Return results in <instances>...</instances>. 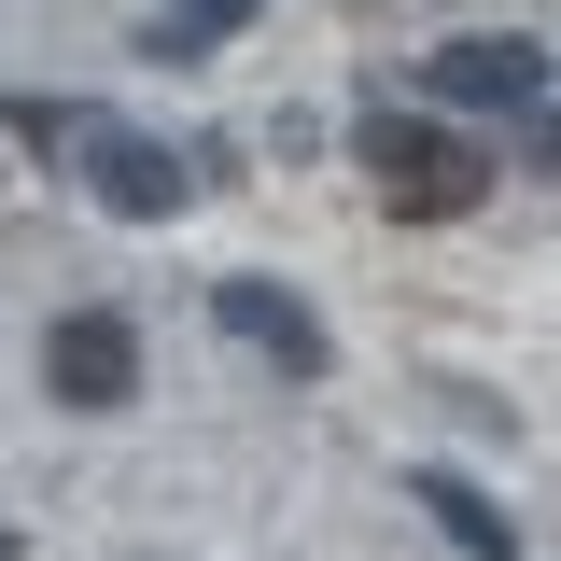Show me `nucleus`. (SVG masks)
<instances>
[{
    "instance_id": "obj_1",
    "label": "nucleus",
    "mask_w": 561,
    "mask_h": 561,
    "mask_svg": "<svg viewBox=\"0 0 561 561\" xmlns=\"http://www.w3.org/2000/svg\"><path fill=\"white\" fill-rule=\"evenodd\" d=\"M351 154H365V183H379V210H408V225H449V210H478L491 197V154L463 127H435V113H365L351 127Z\"/></svg>"
},
{
    "instance_id": "obj_2",
    "label": "nucleus",
    "mask_w": 561,
    "mask_h": 561,
    "mask_svg": "<svg viewBox=\"0 0 561 561\" xmlns=\"http://www.w3.org/2000/svg\"><path fill=\"white\" fill-rule=\"evenodd\" d=\"M421 99H435V113H505V127H519V113H548V43H534V28H463V43L421 57Z\"/></svg>"
},
{
    "instance_id": "obj_3",
    "label": "nucleus",
    "mask_w": 561,
    "mask_h": 561,
    "mask_svg": "<svg viewBox=\"0 0 561 561\" xmlns=\"http://www.w3.org/2000/svg\"><path fill=\"white\" fill-rule=\"evenodd\" d=\"M70 154H84V197L113 210V225H169V210L197 197V154H169L154 127H113V113L70 140Z\"/></svg>"
},
{
    "instance_id": "obj_4",
    "label": "nucleus",
    "mask_w": 561,
    "mask_h": 561,
    "mask_svg": "<svg viewBox=\"0 0 561 561\" xmlns=\"http://www.w3.org/2000/svg\"><path fill=\"white\" fill-rule=\"evenodd\" d=\"M43 393L84 408V421H113L140 393V323L127 309H57V323H43Z\"/></svg>"
},
{
    "instance_id": "obj_5",
    "label": "nucleus",
    "mask_w": 561,
    "mask_h": 561,
    "mask_svg": "<svg viewBox=\"0 0 561 561\" xmlns=\"http://www.w3.org/2000/svg\"><path fill=\"white\" fill-rule=\"evenodd\" d=\"M210 323L253 351V365H280V379H323V365H337V337L309 323V295H295V280H253V267L210 280Z\"/></svg>"
},
{
    "instance_id": "obj_6",
    "label": "nucleus",
    "mask_w": 561,
    "mask_h": 561,
    "mask_svg": "<svg viewBox=\"0 0 561 561\" xmlns=\"http://www.w3.org/2000/svg\"><path fill=\"white\" fill-rule=\"evenodd\" d=\"M408 505H421V519H435L463 561H519V505H491L463 463H408Z\"/></svg>"
},
{
    "instance_id": "obj_7",
    "label": "nucleus",
    "mask_w": 561,
    "mask_h": 561,
    "mask_svg": "<svg viewBox=\"0 0 561 561\" xmlns=\"http://www.w3.org/2000/svg\"><path fill=\"white\" fill-rule=\"evenodd\" d=\"M84 127H99V99H14V140L28 154H70Z\"/></svg>"
},
{
    "instance_id": "obj_8",
    "label": "nucleus",
    "mask_w": 561,
    "mask_h": 561,
    "mask_svg": "<svg viewBox=\"0 0 561 561\" xmlns=\"http://www.w3.org/2000/svg\"><path fill=\"white\" fill-rule=\"evenodd\" d=\"M169 14H183V28H197V43H225V28H253V14H267V0H169Z\"/></svg>"
},
{
    "instance_id": "obj_9",
    "label": "nucleus",
    "mask_w": 561,
    "mask_h": 561,
    "mask_svg": "<svg viewBox=\"0 0 561 561\" xmlns=\"http://www.w3.org/2000/svg\"><path fill=\"white\" fill-rule=\"evenodd\" d=\"M0 561H14V534H0Z\"/></svg>"
}]
</instances>
